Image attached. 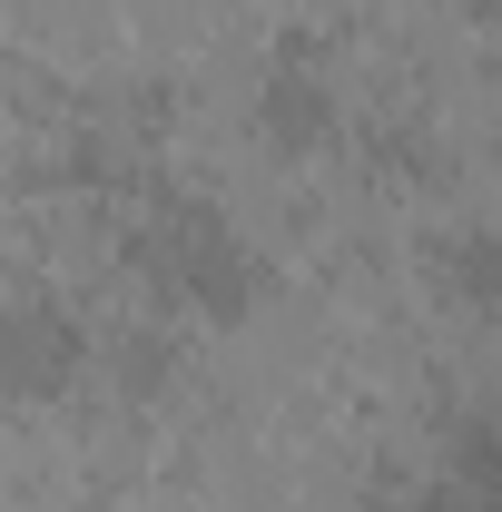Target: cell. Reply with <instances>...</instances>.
Masks as SVG:
<instances>
[{
	"label": "cell",
	"instance_id": "1",
	"mask_svg": "<svg viewBox=\"0 0 502 512\" xmlns=\"http://www.w3.org/2000/svg\"><path fill=\"white\" fill-rule=\"evenodd\" d=\"M128 247H138L148 286H158L168 306H188V316H207V325H227V316H247V306H256V256H247V237H237L217 207H197V197H168Z\"/></svg>",
	"mask_w": 502,
	"mask_h": 512
},
{
	"label": "cell",
	"instance_id": "2",
	"mask_svg": "<svg viewBox=\"0 0 502 512\" xmlns=\"http://www.w3.org/2000/svg\"><path fill=\"white\" fill-rule=\"evenodd\" d=\"M89 375V335L60 306H30V296H0V404H50Z\"/></svg>",
	"mask_w": 502,
	"mask_h": 512
},
{
	"label": "cell",
	"instance_id": "3",
	"mask_svg": "<svg viewBox=\"0 0 502 512\" xmlns=\"http://www.w3.org/2000/svg\"><path fill=\"white\" fill-rule=\"evenodd\" d=\"M256 128H266V148H286V158H315V148L345 128V99H335V79L306 60V40L266 69V89H256Z\"/></svg>",
	"mask_w": 502,
	"mask_h": 512
},
{
	"label": "cell",
	"instance_id": "4",
	"mask_svg": "<svg viewBox=\"0 0 502 512\" xmlns=\"http://www.w3.org/2000/svg\"><path fill=\"white\" fill-rule=\"evenodd\" d=\"M443 266H453L463 306H493V237H483V227H463V237L443 247Z\"/></svg>",
	"mask_w": 502,
	"mask_h": 512
}]
</instances>
